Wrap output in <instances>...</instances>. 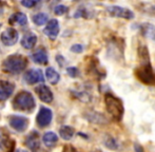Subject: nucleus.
<instances>
[{
  "label": "nucleus",
  "mask_w": 155,
  "mask_h": 152,
  "mask_svg": "<svg viewBox=\"0 0 155 152\" xmlns=\"http://www.w3.org/2000/svg\"><path fill=\"white\" fill-rule=\"evenodd\" d=\"M138 55L140 58V66L136 69V77L147 86H155V72L150 62V55L146 45H139Z\"/></svg>",
  "instance_id": "nucleus-1"
},
{
  "label": "nucleus",
  "mask_w": 155,
  "mask_h": 152,
  "mask_svg": "<svg viewBox=\"0 0 155 152\" xmlns=\"http://www.w3.org/2000/svg\"><path fill=\"white\" fill-rule=\"evenodd\" d=\"M104 105L113 119L117 121H121L124 113V107L120 98L113 95L112 93H107L104 95Z\"/></svg>",
  "instance_id": "nucleus-2"
},
{
  "label": "nucleus",
  "mask_w": 155,
  "mask_h": 152,
  "mask_svg": "<svg viewBox=\"0 0 155 152\" xmlns=\"http://www.w3.org/2000/svg\"><path fill=\"white\" fill-rule=\"evenodd\" d=\"M28 60L25 56L19 55V54H14L6 58L3 61V70L8 73H20L27 68Z\"/></svg>",
  "instance_id": "nucleus-3"
},
{
  "label": "nucleus",
  "mask_w": 155,
  "mask_h": 152,
  "mask_svg": "<svg viewBox=\"0 0 155 152\" xmlns=\"http://www.w3.org/2000/svg\"><path fill=\"white\" fill-rule=\"evenodd\" d=\"M13 107L20 111H32L35 108V99L30 92H20L13 101Z\"/></svg>",
  "instance_id": "nucleus-4"
},
{
  "label": "nucleus",
  "mask_w": 155,
  "mask_h": 152,
  "mask_svg": "<svg viewBox=\"0 0 155 152\" xmlns=\"http://www.w3.org/2000/svg\"><path fill=\"white\" fill-rule=\"evenodd\" d=\"M107 11L112 17L116 18H124V19H133L134 18V13L128 8H123L119 5H109L107 6Z\"/></svg>",
  "instance_id": "nucleus-5"
},
{
  "label": "nucleus",
  "mask_w": 155,
  "mask_h": 152,
  "mask_svg": "<svg viewBox=\"0 0 155 152\" xmlns=\"http://www.w3.org/2000/svg\"><path fill=\"white\" fill-rule=\"evenodd\" d=\"M18 32L16 31L13 28H8L5 31H3L1 33V36H0V39H1V42L3 43L4 45H14L15 43L18 41Z\"/></svg>",
  "instance_id": "nucleus-6"
},
{
  "label": "nucleus",
  "mask_w": 155,
  "mask_h": 152,
  "mask_svg": "<svg viewBox=\"0 0 155 152\" xmlns=\"http://www.w3.org/2000/svg\"><path fill=\"white\" fill-rule=\"evenodd\" d=\"M52 117H53V114H52L51 110H50L49 108L42 107L40 109V111H39V113L37 114V117H36L37 125L41 128L47 127L52 121Z\"/></svg>",
  "instance_id": "nucleus-7"
},
{
  "label": "nucleus",
  "mask_w": 155,
  "mask_h": 152,
  "mask_svg": "<svg viewBox=\"0 0 155 152\" xmlns=\"http://www.w3.org/2000/svg\"><path fill=\"white\" fill-rule=\"evenodd\" d=\"M43 33L48 36L50 39L54 40L57 38L58 34H59V22L57 19H52L48 22L47 27L43 30Z\"/></svg>",
  "instance_id": "nucleus-8"
},
{
  "label": "nucleus",
  "mask_w": 155,
  "mask_h": 152,
  "mask_svg": "<svg viewBox=\"0 0 155 152\" xmlns=\"http://www.w3.org/2000/svg\"><path fill=\"white\" fill-rule=\"evenodd\" d=\"M13 147H14V144L8 132L0 128V152H10Z\"/></svg>",
  "instance_id": "nucleus-9"
},
{
  "label": "nucleus",
  "mask_w": 155,
  "mask_h": 152,
  "mask_svg": "<svg viewBox=\"0 0 155 152\" xmlns=\"http://www.w3.org/2000/svg\"><path fill=\"white\" fill-rule=\"evenodd\" d=\"M25 80L29 84H34L37 82H43L45 81V77L40 70L38 69H32L29 70L25 75Z\"/></svg>",
  "instance_id": "nucleus-10"
},
{
  "label": "nucleus",
  "mask_w": 155,
  "mask_h": 152,
  "mask_svg": "<svg viewBox=\"0 0 155 152\" xmlns=\"http://www.w3.org/2000/svg\"><path fill=\"white\" fill-rule=\"evenodd\" d=\"M10 125L14 130L18 132H22L28 128L29 121L22 116H12L10 118Z\"/></svg>",
  "instance_id": "nucleus-11"
},
{
  "label": "nucleus",
  "mask_w": 155,
  "mask_h": 152,
  "mask_svg": "<svg viewBox=\"0 0 155 152\" xmlns=\"http://www.w3.org/2000/svg\"><path fill=\"white\" fill-rule=\"evenodd\" d=\"M15 86L10 81L1 80L0 81V101L8 99L14 92Z\"/></svg>",
  "instance_id": "nucleus-12"
},
{
  "label": "nucleus",
  "mask_w": 155,
  "mask_h": 152,
  "mask_svg": "<svg viewBox=\"0 0 155 152\" xmlns=\"http://www.w3.org/2000/svg\"><path fill=\"white\" fill-rule=\"evenodd\" d=\"M36 93L43 103L50 104L53 101V93L45 84H40L36 88Z\"/></svg>",
  "instance_id": "nucleus-13"
},
{
  "label": "nucleus",
  "mask_w": 155,
  "mask_h": 152,
  "mask_svg": "<svg viewBox=\"0 0 155 152\" xmlns=\"http://www.w3.org/2000/svg\"><path fill=\"white\" fill-rule=\"evenodd\" d=\"M32 59L34 62L39 64H45L48 62V54L45 49H38L36 52L32 54Z\"/></svg>",
  "instance_id": "nucleus-14"
},
{
  "label": "nucleus",
  "mask_w": 155,
  "mask_h": 152,
  "mask_svg": "<svg viewBox=\"0 0 155 152\" xmlns=\"http://www.w3.org/2000/svg\"><path fill=\"white\" fill-rule=\"evenodd\" d=\"M37 41V36L33 33H28L27 35H25L21 39V45L25 49H33L36 45Z\"/></svg>",
  "instance_id": "nucleus-15"
},
{
  "label": "nucleus",
  "mask_w": 155,
  "mask_h": 152,
  "mask_svg": "<svg viewBox=\"0 0 155 152\" xmlns=\"http://www.w3.org/2000/svg\"><path fill=\"white\" fill-rule=\"evenodd\" d=\"M141 33L146 36V37L152 39L155 41V25H151V23H143L139 27Z\"/></svg>",
  "instance_id": "nucleus-16"
},
{
  "label": "nucleus",
  "mask_w": 155,
  "mask_h": 152,
  "mask_svg": "<svg viewBox=\"0 0 155 152\" xmlns=\"http://www.w3.org/2000/svg\"><path fill=\"white\" fill-rule=\"evenodd\" d=\"M87 118L88 121H90L91 123L98 124V125H102V124L107 123V118L104 114L98 113V112H91L87 115Z\"/></svg>",
  "instance_id": "nucleus-17"
},
{
  "label": "nucleus",
  "mask_w": 155,
  "mask_h": 152,
  "mask_svg": "<svg viewBox=\"0 0 155 152\" xmlns=\"http://www.w3.org/2000/svg\"><path fill=\"white\" fill-rule=\"evenodd\" d=\"M74 133H75V130L74 128H72L71 126H62L59 129V134L60 137L63 138L64 140H70L73 137Z\"/></svg>",
  "instance_id": "nucleus-18"
},
{
  "label": "nucleus",
  "mask_w": 155,
  "mask_h": 152,
  "mask_svg": "<svg viewBox=\"0 0 155 152\" xmlns=\"http://www.w3.org/2000/svg\"><path fill=\"white\" fill-rule=\"evenodd\" d=\"M58 140V135L54 132H47L43 135V144L47 147H52L57 143Z\"/></svg>",
  "instance_id": "nucleus-19"
},
{
  "label": "nucleus",
  "mask_w": 155,
  "mask_h": 152,
  "mask_svg": "<svg viewBox=\"0 0 155 152\" xmlns=\"http://www.w3.org/2000/svg\"><path fill=\"white\" fill-rule=\"evenodd\" d=\"M45 76H47L49 82L52 84H56L60 79L59 74L54 68H48L47 71H45Z\"/></svg>",
  "instance_id": "nucleus-20"
},
{
  "label": "nucleus",
  "mask_w": 155,
  "mask_h": 152,
  "mask_svg": "<svg viewBox=\"0 0 155 152\" xmlns=\"http://www.w3.org/2000/svg\"><path fill=\"white\" fill-rule=\"evenodd\" d=\"M27 145L31 150L36 151L39 147V140L37 133H32L31 135H29V137L27 138Z\"/></svg>",
  "instance_id": "nucleus-21"
},
{
  "label": "nucleus",
  "mask_w": 155,
  "mask_h": 152,
  "mask_svg": "<svg viewBox=\"0 0 155 152\" xmlns=\"http://www.w3.org/2000/svg\"><path fill=\"white\" fill-rule=\"evenodd\" d=\"M11 22L18 23L20 25H25L28 22V17L27 15H25L23 13H16L12 16L11 18Z\"/></svg>",
  "instance_id": "nucleus-22"
},
{
  "label": "nucleus",
  "mask_w": 155,
  "mask_h": 152,
  "mask_svg": "<svg viewBox=\"0 0 155 152\" xmlns=\"http://www.w3.org/2000/svg\"><path fill=\"white\" fill-rule=\"evenodd\" d=\"M104 146L108 149H110V150H117V149L119 148L118 142H117L114 137H111V136L106 138V140H104Z\"/></svg>",
  "instance_id": "nucleus-23"
},
{
  "label": "nucleus",
  "mask_w": 155,
  "mask_h": 152,
  "mask_svg": "<svg viewBox=\"0 0 155 152\" xmlns=\"http://www.w3.org/2000/svg\"><path fill=\"white\" fill-rule=\"evenodd\" d=\"M33 21L37 25H43L48 21V15L45 13H38L33 17Z\"/></svg>",
  "instance_id": "nucleus-24"
},
{
  "label": "nucleus",
  "mask_w": 155,
  "mask_h": 152,
  "mask_svg": "<svg viewBox=\"0 0 155 152\" xmlns=\"http://www.w3.org/2000/svg\"><path fill=\"white\" fill-rule=\"evenodd\" d=\"M68 11V8L65 5H62V4H60V5H57L55 8H54V12H55L56 15H63L64 13H67Z\"/></svg>",
  "instance_id": "nucleus-25"
},
{
  "label": "nucleus",
  "mask_w": 155,
  "mask_h": 152,
  "mask_svg": "<svg viewBox=\"0 0 155 152\" xmlns=\"http://www.w3.org/2000/svg\"><path fill=\"white\" fill-rule=\"evenodd\" d=\"M67 72L71 77H77L78 74H79V71H78V69L76 67H69L67 69Z\"/></svg>",
  "instance_id": "nucleus-26"
},
{
  "label": "nucleus",
  "mask_w": 155,
  "mask_h": 152,
  "mask_svg": "<svg viewBox=\"0 0 155 152\" xmlns=\"http://www.w3.org/2000/svg\"><path fill=\"white\" fill-rule=\"evenodd\" d=\"M36 3L37 2L34 1V0H22L21 1V4L25 8H32V6L36 5Z\"/></svg>",
  "instance_id": "nucleus-27"
},
{
  "label": "nucleus",
  "mask_w": 155,
  "mask_h": 152,
  "mask_svg": "<svg viewBox=\"0 0 155 152\" xmlns=\"http://www.w3.org/2000/svg\"><path fill=\"white\" fill-rule=\"evenodd\" d=\"M71 51L74 53H81L84 51V47L81 45H74L71 47Z\"/></svg>",
  "instance_id": "nucleus-28"
},
{
  "label": "nucleus",
  "mask_w": 155,
  "mask_h": 152,
  "mask_svg": "<svg viewBox=\"0 0 155 152\" xmlns=\"http://www.w3.org/2000/svg\"><path fill=\"white\" fill-rule=\"evenodd\" d=\"M148 12L155 15V3L149 4V6H148Z\"/></svg>",
  "instance_id": "nucleus-29"
},
{
  "label": "nucleus",
  "mask_w": 155,
  "mask_h": 152,
  "mask_svg": "<svg viewBox=\"0 0 155 152\" xmlns=\"http://www.w3.org/2000/svg\"><path fill=\"white\" fill-rule=\"evenodd\" d=\"M134 150H135V152H145L143 148L139 144H135L134 145Z\"/></svg>",
  "instance_id": "nucleus-30"
},
{
  "label": "nucleus",
  "mask_w": 155,
  "mask_h": 152,
  "mask_svg": "<svg viewBox=\"0 0 155 152\" xmlns=\"http://www.w3.org/2000/svg\"><path fill=\"white\" fill-rule=\"evenodd\" d=\"M16 152H27L25 150H22V149H18V150H17Z\"/></svg>",
  "instance_id": "nucleus-31"
},
{
  "label": "nucleus",
  "mask_w": 155,
  "mask_h": 152,
  "mask_svg": "<svg viewBox=\"0 0 155 152\" xmlns=\"http://www.w3.org/2000/svg\"><path fill=\"white\" fill-rule=\"evenodd\" d=\"M0 27H1V25H0Z\"/></svg>",
  "instance_id": "nucleus-32"
}]
</instances>
